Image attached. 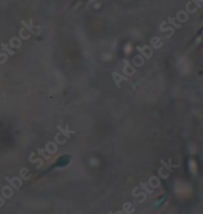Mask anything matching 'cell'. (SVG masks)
Returning a JSON list of instances; mask_svg holds the SVG:
<instances>
[{
    "instance_id": "5bb4252c",
    "label": "cell",
    "mask_w": 203,
    "mask_h": 214,
    "mask_svg": "<svg viewBox=\"0 0 203 214\" xmlns=\"http://www.w3.org/2000/svg\"><path fill=\"white\" fill-rule=\"evenodd\" d=\"M33 155H35V153H34V152H32V153H31V155L29 156V160H30V163H36V162H40V165H38V166H37V169H39V168H41L43 166L44 161H43V160L42 158H37V159H34V160H33L32 156H33Z\"/></svg>"
},
{
    "instance_id": "277c9868",
    "label": "cell",
    "mask_w": 203,
    "mask_h": 214,
    "mask_svg": "<svg viewBox=\"0 0 203 214\" xmlns=\"http://www.w3.org/2000/svg\"><path fill=\"white\" fill-rule=\"evenodd\" d=\"M112 77H113L114 81H115V85H116L118 89H120V87H121V86H120V82H121L122 81L128 82V80H129L128 77L124 76V75H122V74L117 73V72H113V73H112Z\"/></svg>"
},
{
    "instance_id": "5b68a950",
    "label": "cell",
    "mask_w": 203,
    "mask_h": 214,
    "mask_svg": "<svg viewBox=\"0 0 203 214\" xmlns=\"http://www.w3.org/2000/svg\"><path fill=\"white\" fill-rule=\"evenodd\" d=\"M45 151L50 155H54L58 151V146L55 142H49L46 143Z\"/></svg>"
},
{
    "instance_id": "2e32d148",
    "label": "cell",
    "mask_w": 203,
    "mask_h": 214,
    "mask_svg": "<svg viewBox=\"0 0 203 214\" xmlns=\"http://www.w3.org/2000/svg\"><path fill=\"white\" fill-rule=\"evenodd\" d=\"M132 205V204L129 202H127L125 204H123V210H124V213H127V214H131L135 212V210H129V208H131Z\"/></svg>"
},
{
    "instance_id": "d4e9b609",
    "label": "cell",
    "mask_w": 203,
    "mask_h": 214,
    "mask_svg": "<svg viewBox=\"0 0 203 214\" xmlns=\"http://www.w3.org/2000/svg\"><path fill=\"white\" fill-rule=\"evenodd\" d=\"M24 30V28H21V29L20 30V32H19V36H20V39H24V40L29 39L30 37H31V34H29V35H28L27 37L24 36V35H23V30Z\"/></svg>"
},
{
    "instance_id": "f1b7e54d",
    "label": "cell",
    "mask_w": 203,
    "mask_h": 214,
    "mask_svg": "<svg viewBox=\"0 0 203 214\" xmlns=\"http://www.w3.org/2000/svg\"><path fill=\"white\" fill-rule=\"evenodd\" d=\"M192 1H193V3H194V4H195L197 7H200V8H201V7H202V4H200V3H198V2H197V0H192Z\"/></svg>"
},
{
    "instance_id": "9a60e30c",
    "label": "cell",
    "mask_w": 203,
    "mask_h": 214,
    "mask_svg": "<svg viewBox=\"0 0 203 214\" xmlns=\"http://www.w3.org/2000/svg\"><path fill=\"white\" fill-rule=\"evenodd\" d=\"M132 195L133 197H140V196H143V200H142L138 201L140 204H143L145 201L146 200V199H147V194H146V193H145V192H140V193H138V194H136L133 189H132Z\"/></svg>"
},
{
    "instance_id": "4dcf8cb0",
    "label": "cell",
    "mask_w": 203,
    "mask_h": 214,
    "mask_svg": "<svg viewBox=\"0 0 203 214\" xmlns=\"http://www.w3.org/2000/svg\"><path fill=\"white\" fill-rule=\"evenodd\" d=\"M197 2H198V3H200V2H201V3H202L203 1H202V0H197Z\"/></svg>"
},
{
    "instance_id": "8992f818",
    "label": "cell",
    "mask_w": 203,
    "mask_h": 214,
    "mask_svg": "<svg viewBox=\"0 0 203 214\" xmlns=\"http://www.w3.org/2000/svg\"><path fill=\"white\" fill-rule=\"evenodd\" d=\"M57 129H58L59 131H60V133H61L63 136H65L66 138H68V139H69V138H71V135H70L71 134H74L76 133V131H75V130H69L68 124H67V125H66L65 129L63 128L61 125H57Z\"/></svg>"
},
{
    "instance_id": "484cf974",
    "label": "cell",
    "mask_w": 203,
    "mask_h": 214,
    "mask_svg": "<svg viewBox=\"0 0 203 214\" xmlns=\"http://www.w3.org/2000/svg\"><path fill=\"white\" fill-rule=\"evenodd\" d=\"M0 57H4V60L0 62V64H4V63L7 62V59H8V58H7V55L6 54V53H1V54H0Z\"/></svg>"
},
{
    "instance_id": "44dd1931",
    "label": "cell",
    "mask_w": 203,
    "mask_h": 214,
    "mask_svg": "<svg viewBox=\"0 0 203 214\" xmlns=\"http://www.w3.org/2000/svg\"><path fill=\"white\" fill-rule=\"evenodd\" d=\"M44 149H41V148H37V154L39 155H42V156L43 158L45 159V160H50V155H46L45 153H44Z\"/></svg>"
},
{
    "instance_id": "9c48e42d",
    "label": "cell",
    "mask_w": 203,
    "mask_h": 214,
    "mask_svg": "<svg viewBox=\"0 0 203 214\" xmlns=\"http://www.w3.org/2000/svg\"><path fill=\"white\" fill-rule=\"evenodd\" d=\"M9 46L12 48H16V49H19L22 46V42L21 39L18 37H13L9 41Z\"/></svg>"
},
{
    "instance_id": "83f0119b",
    "label": "cell",
    "mask_w": 203,
    "mask_h": 214,
    "mask_svg": "<svg viewBox=\"0 0 203 214\" xmlns=\"http://www.w3.org/2000/svg\"><path fill=\"white\" fill-rule=\"evenodd\" d=\"M5 200H4V198L2 196V195H0V207H2V206H4V204H5Z\"/></svg>"
},
{
    "instance_id": "e0dca14e",
    "label": "cell",
    "mask_w": 203,
    "mask_h": 214,
    "mask_svg": "<svg viewBox=\"0 0 203 214\" xmlns=\"http://www.w3.org/2000/svg\"><path fill=\"white\" fill-rule=\"evenodd\" d=\"M167 20H168V23L170 24V25H173L176 29H180L181 28V25L180 24H177L176 23V21H175V18H172V17H167Z\"/></svg>"
},
{
    "instance_id": "3957f363",
    "label": "cell",
    "mask_w": 203,
    "mask_h": 214,
    "mask_svg": "<svg viewBox=\"0 0 203 214\" xmlns=\"http://www.w3.org/2000/svg\"><path fill=\"white\" fill-rule=\"evenodd\" d=\"M5 179H6V180H7L9 183H10L11 186H12V187L14 188V189H15V190H17V191L20 190V188L21 187V186H22V184H23L21 178H20V177H17V176H16V177H13V178H12V179H10V178H8V177H7V178H5Z\"/></svg>"
},
{
    "instance_id": "ffe728a7",
    "label": "cell",
    "mask_w": 203,
    "mask_h": 214,
    "mask_svg": "<svg viewBox=\"0 0 203 214\" xmlns=\"http://www.w3.org/2000/svg\"><path fill=\"white\" fill-rule=\"evenodd\" d=\"M61 134V133H57L55 136V142L56 144H59V145H63V144H64L67 142V139H64V140H63V141H59V136Z\"/></svg>"
},
{
    "instance_id": "7a4b0ae2",
    "label": "cell",
    "mask_w": 203,
    "mask_h": 214,
    "mask_svg": "<svg viewBox=\"0 0 203 214\" xmlns=\"http://www.w3.org/2000/svg\"><path fill=\"white\" fill-rule=\"evenodd\" d=\"M136 48L139 52L141 53V56H143L145 59H150L151 56H153V54H154V50L150 46H144L143 47L137 46Z\"/></svg>"
},
{
    "instance_id": "52a82bcc",
    "label": "cell",
    "mask_w": 203,
    "mask_h": 214,
    "mask_svg": "<svg viewBox=\"0 0 203 214\" xmlns=\"http://www.w3.org/2000/svg\"><path fill=\"white\" fill-rule=\"evenodd\" d=\"M159 162H160L161 165H163L164 168H166L167 171L171 173V174H172L174 172V169H172V168H177L180 167V165H172L171 164V158H169V160H168V163H169L168 165H167V163L164 161L163 160H160Z\"/></svg>"
},
{
    "instance_id": "cb8c5ba5",
    "label": "cell",
    "mask_w": 203,
    "mask_h": 214,
    "mask_svg": "<svg viewBox=\"0 0 203 214\" xmlns=\"http://www.w3.org/2000/svg\"><path fill=\"white\" fill-rule=\"evenodd\" d=\"M190 4H191V2H190V1H189V2H188V3H187V4H186V7H186L187 13H192V14L196 13L197 11V8H195L194 10H191V9L189 8Z\"/></svg>"
},
{
    "instance_id": "ba28073f",
    "label": "cell",
    "mask_w": 203,
    "mask_h": 214,
    "mask_svg": "<svg viewBox=\"0 0 203 214\" xmlns=\"http://www.w3.org/2000/svg\"><path fill=\"white\" fill-rule=\"evenodd\" d=\"M1 194L2 196L5 199H10L13 195V190L12 187H11L9 186H5L1 190Z\"/></svg>"
},
{
    "instance_id": "7402d4cb",
    "label": "cell",
    "mask_w": 203,
    "mask_h": 214,
    "mask_svg": "<svg viewBox=\"0 0 203 214\" xmlns=\"http://www.w3.org/2000/svg\"><path fill=\"white\" fill-rule=\"evenodd\" d=\"M20 23L23 25L24 26V28H26L27 30H28V31H29L30 33H31V34H34V33H35L34 30H33V29H32V28L30 26V25H28V24H27L26 22L24 21V20H21V22H20Z\"/></svg>"
},
{
    "instance_id": "8fae6325",
    "label": "cell",
    "mask_w": 203,
    "mask_h": 214,
    "mask_svg": "<svg viewBox=\"0 0 203 214\" xmlns=\"http://www.w3.org/2000/svg\"><path fill=\"white\" fill-rule=\"evenodd\" d=\"M164 25H166V21H163L162 24L160 25L159 27V30H161V32H167V31H171V33L169 35H167V38H170L171 37H172L175 33V30H174L173 27H167V28H163Z\"/></svg>"
},
{
    "instance_id": "6da1fadb",
    "label": "cell",
    "mask_w": 203,
    "mask_h": 214,
    "mask_svg": "<svg viewBox=\"0 0 203 214\" xmlns=\"http://www.w3.org/2000/svg\"><path fill=\"white\" fill-rule=\"evenodd\" d=\"M123 63H124V67H123V73H124V74L127 77L133 76L136 73V72H137V69H135L134 66L132 65L130 62L126 59H123Z\"/></svg>"
},
{
    "instance_id": "4fadbf2b",
    "label": "cell",
    "mask_w": 203,
    "mask_h": 214,
    "mask_svg": "<svg viewBox=\"0 0 203 214\" xmlns=\"http://www.w3.org/2000/svg\"><path fill=\"white\" fill-rule=\"evenodd\" d=\"M30 173V170L27 168H22L20 170V178L24 180H29L32 178V174H30L27 176V174Z\"/></svg>"
},
{
    "instance_id": "603a6c76",
    "label": "cell",
    "mask_w": 203,
    "mask_h": 214,
    "mask_svg": "<svg viewBox=\"0 0 203 214\" xmlns=\"http://www.w3.org/2000/svg\"><path fill=\"white\" fill-rule=\"evenodd\" d=\"M163 167H161V168L158 169V176L160 178H162V179H167V178H169V174H164V175L162 174V170H163Z\"/></svg>"
},
{
    "instance_id": "f546056e",
    "label": "cell",
    "mask_w": 203,
    "mask_h": 214,
    "mask_svg": "<svg viewBox=\"0 0 203 214\" xmlns=\"http://www.w3.org/2000/svg\"><path fill=\"white\" fill-rule=\"evenodd\" d=\"M115 213H116V214H118V213H124V212H122V211H119V212H116Z\"/></svg>"
},
{
    "instance_id": "ac0fdd59",
    "label": "cell",
    "mask_w": 203,
    "mask_h": 214,
    "mask_svg": "<svg viewBox=\"0 0 203 214\" xmlns=\"http://www.w3.org/2000/svg\"><path fill=\"white\" fill-rule=\"evenodd\" d=\"M140 186H141V189H143L145 191L147 192L148 194H153L154 193V190H151V189H149L148 188V183H144V182H141L140 183Z\"/></svg>"
},
{
    "instance_id": "7c38bea8",
    "label": "cell",
    "mask_w": 203,
    "mask_h": 214,
    "mask_svg": "<svg viewBox=\"0 0 203 214\" xmlns=\"http://www.w3.org/2000/svg\"><path fill=\"white\" fill-rule=\"evenodd\" d=\"M158 42H160V38H158V37H154L152 38L150 40V45L152 48L154 49H159L163 46V43H160L159 44H157Z\"/></svg>"
},
{
    "instance_id": "30bf717a",
    "label": "cell",
    "mask_w": 203,
    "mask_h": 214,
    "mask_svg": "<svg viewBox=\"0 0 203 214\" xmlns=\"http://www.w3.org/2000/svg\"><path fill=\"white\" fill-rule=\"evenodd\" d=\"M176 20L181 23H185L189 20V16L185 11H179L176 14Z\"/></svg>"
},
{
    "instance_id": "4316f807",
    "label": "cell",
    "mask_w": 203,
    "mask_h": 214,
    "mask_svg": "<svg viewBox=\"0 0 203 214\" xmlns=\"http://www.w3.org/2000/svg\"><path fill=\"white\" fill-rule=\"evenodd\" d=\"M30 26L32 28V29H39L40 26H37V25H33V20L32 19H30Z\"/></svg>"
},
{
    "instance_id": "d6986e66",
    "label": "cell",
    "mask_w": 203,
    "mask_h": 214,
    "mask_svg": "<svg viewBox=\"0 0 203 214\" xmlns=\"http://www.w3.org/2000/svg\"><path fill=\"white\" fill-rule=\"evenodd\" d=\"M1 46H2V49L4 50V51H7L9 55H11V56H12V55L15 54V51H12V50H11L8 48V44H4V43H2V44H1Z\"/></svg>"
}]
</instances>
